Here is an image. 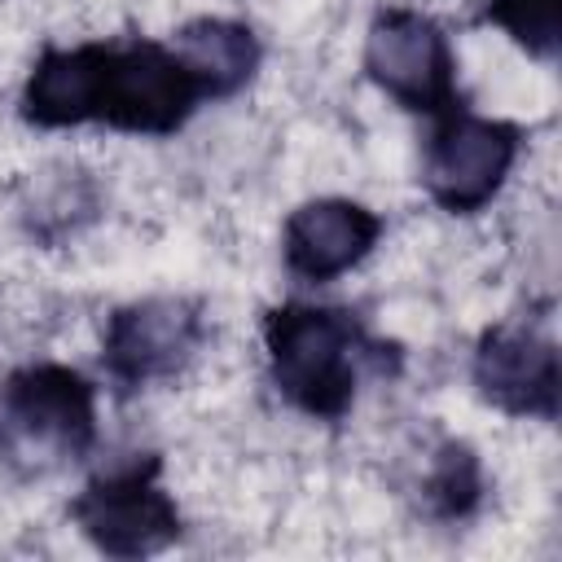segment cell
Masks as SVG:
<instances>
[{"label": "cell", "mask_w": 562, "mask_h": 562, "mask_svg": "<svg viewBox=\"0 0 562 562\" xmlns=\"http://www.w3.org/2000/svg\"><path fill=\"white\" fill-rule=\"evenodd\" d=\"M4 430L53 457H83L97 443V386L70 364H26L0 386Z\"/></svg>", "instance_id": "52a82bcc"}, {"label": "cell", "mask_w": 562, "mask_h": 562, "mask_svg": "<svg viewBox=\"0 0 562 562\" xmlns=\"http://www.w3.org/2000/svg\"><path fill=\"white\" fill-rule=\"evenodd\" d=\"M206 101L171 44H79L44 48L22 88V119L35 127L101 123L132 136H171Z\"/></svg>", "instance_id": "6da1fadb"}, {"label": "cell", "mask_w": 562, "mask_h": 562, "mask_svg": "<svg viewBox=\"0 0 562 562\" xmlns=\"http://www.w3.org/2000/svg\"><path fill=\"white\" fill-rule=\"evenodd\" d=\"M483 492H487V479H483L479 452L461 439L439 443V452L430 457V470L422 479L426 514L439 522H461L483 505Z\"/></svg>", "instance_id": "8fae6325"}, {"label": "cell", "mask_w": 562, "mask_h": 562, "mask_svg": "<svg viewBox=\"0 0 562 562\" xmlns=\"http://www.w3.org/2000/svg\"><path fill=\"white\" fill-rule=\"evenodd\" d=\"M206 338V316L198 299L154 294L110 312L101 338V364L123 391L171 382L198 356Z\"/></svg>", "instance_id": "5b68a950"}, {"label": "cell", "mask_w": 562, "mask_h": 562, "mask_svg": "<svg viewBox=\"0 0 562 562\" xmlns=\"http://www.w3.org/2000/svg\"><path fill=\"white\" fill-rule=\"evenodd\" d=\"M369 79L413 114H448L461 105L457 92V57L443 26L417 9H382L364 40Z\"/></svg>", "instance_id": "277c9868"}, {"label": "cell", "mask_w": 562, "mask_h": 562, "mask_svg": "<svg viewBox=\"0 0 562 562\" xmlns=\"http://www.w3.org/2000/svg\"><path fill=\"white\" fill-rule=\"evenodd\" d=\"M522 132L505 119L470 114L465 105L439 114V127L426 145V193L448 215H474L483 211L505 176L514 171Z\"/></svg>", "instance_id": "8992f818"}, {"label": "cell", "mask_w": 562, "mask_h": 562, "mask_svg": "<svg viewBox=\"0 0 562 562\" xmlns=\"http://www.w3.org/2000/svg\"><path fill=\"white\" fill-rule=\"evenodd\" d=\"M483 22L501 26L536 61H553L562 48V0H487Z\"/></svg>", "instance_id": "7c38bea8"}, {"label": "cell", "mask_w": 562, "mask_h": 562, "mask_svg": "<svg viewBox=\"0 0 562 562\" xmlns=\"http://www.w3.org/2000/svg\"><path fill=\"white\" fill-rule=\"evenodd\" d=\"M470 378L479 395L509 417H536V422L558 417L562 404L558 342L531 321H501L483 329Z\"/></svg>", "instance_id": "ba28073f"}, {"label": "cell", "mask_w": 562, "mask_h": 562, "mask_svg": "<svg viewBox=\"0 0 562 562\" xmlns=\"http://www.w3.org/2000/svg\"><path fill=\"white\" fill-rule=\"evenodd\" d=\"M268 373L285 404L316 422L347 417L360 382V364L378 360V342L364 338L360 321L342 307L281 303L263 316Z\"/></svg>", "instance_id": "7a4b0ae2"}, {"label": "cell", "mask_w": 562, "mask_h": 562, "mask_svg": "<svg viewBox=\"0 0 562 562\" xmlns=\"http://www.w3.org/2000/svg\"><path fill=\"white\" fill-rule=\"evenodd\" d=\"M378 237H382V220L364 202L312 198L290 211V220L281 228V255L299 281L325 285V281L351 272L356 263H364L369 250L378 246Z\"/></svg>", "instance_id": "9c48e42d"}, {"label": "cell", "mask_w": 562, "mask_h": 562, "mask_svg": "<svg viewBox=\"0 0 562 562\" xmlns=\"http://www.w3.org/2000/svg\"><path fill=\"white\" fill-rule=\"evenodd\" d=\"M171 48L193 70L206 97H233L241 92L259 70V35L246 22L233 18H193L176 31Z\"/></svg>", "instance_id": "30bf717a"}, {"label": "cell", "mask_w": 562, "mask_h": 562, "mask_svg": "<svg viewBox=\"0 0 562 562\" xmlns=\"http://www.w3.org/2000/svg\"><path fill=\"white\" fill-rule=\"evenodd\" d=\"M70 518L105 558H149L176 544L184 527L162 487V461L154 452L97 474L70 501Z\"/></svg>", "instance_id": "3957f363"}]
</instances>
